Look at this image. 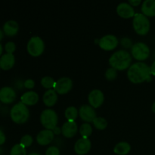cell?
<instances>
[{
  "label": "cell",
  "instance_id": "6da1fadb",
  "mask_svg": "<svg viewBox=\"0 0 155 155\" xmlns=\"http://www.w3.org/2000/svg\"><path fill=\"white\" fill-rule=\"evenodd\" d=\"M127 77L133 83H142L145 81H151V68L143 61L136 62L128 68Z\"/></svg>",
  "mask_w": 155,
  "mask_h": 155
},
{
  "label": "cell",
  "instance_id": "7a4b0ae2",
  "mask_svg": "<svg viewBox=\"0 0 155 155\" xmlns=\"http://www.w3.org/2000/svg\"><path fill=\"white\" fill-rule=\"evenodd\" d=\"M133 56L125 49H120L114 52L109 58V64L117 71H124L131 66Z\"/></svg>",
  "mask_w": 155,
  "mask_h": 155
},
{
  "label": "cell",
  "instance_id": "3957f363",
  "mask_svg": "<svg viewBox=\"0 0 155 155\" xmlns=\"http://www.w3.org/2000/svg\"><path fill=\"white\" fill-rule=\"evenodd\" d=\"M10 116L12 120L16 124H24L30 117V110L26 104L20 101L12 107Z\"/></svg>",
  "mask_w": 155,
  "mask_h": 155
},
{
  "label": "cell",
  "instance_id": "277c9868",
  "mask_svg": "<svg viewBox=\"0 0 155 155\" xmlns=\"http://www.w3.org/2000/svg\"><path fill=\"white\" fill-rule=\"evenodd\" d=\"M133 27L137 34L145 36L149 32L151 22L149 18L142 13H136L133 19Z\"/></svg>",
  "mask_w": 155,
  "mask_h": 155
},
{
  "label": "cell",
  "instance_id": "5b68a950",
  "mask_svg": "<svg viewBox=\"0 0 155 155\" xmlns=\"http://www.w3.org/2000/svg\"><path fill=\"white\" fill-rule=\"evenodd\" d=\"M40 122L46 130H54L58 122V114L53 109H45L40 114Z\"/></svg>",
  "mask_w": 155,
  "mask_h": 155
},
{
  "label": "cell",
  "instance_id": "8992f818",
  "mask_svg": "<svg viewBox=\"0 0 155 155\" xmlns=\"http://www.w3.org/2000/svg\"><path fill=\"white\" fill-rule=\"evenodd\" d=\"M27 49L29 54L33 57L40 56L45 50V42L39 36H32L27 42Z\"/></svg>",
  "mask_w": 155,
  "mask_h": 155
},
{
  "label": "cell",
  "instance_id": "52a82bcc",
  "mask_svg": "<svg viewBox=\"0 0 155 155\" xmlns=\"http://www.w3.org/2000/svg\"><path fill=\"white\" fill-rule=\"evenodd\" d=\"M150 48L146 43L142 42H138L133 44L131 48V54L136 60L139 61H143L146 60L150 55Z\"/></svg>",
  "mask_w": 155,
  "mask_h": 155
},
{
  "label": "cell",
  "instance_id": "ba28073f",
  "mask_svg": "<svg viewBox=\"0 0 155 155\" xmlns=\"http://www.w3.org/2000/svg\"><path fill=\"white\" fill-rule=\"evenodd\" d=\"M119 43V39L113 34H107L99 39L98 45L100 48L105 51H111L114 49Z\"/></svg>",
  "mask_w": 155,
  "mask_h": 155
},
{
  "label": "cell",
  "instance_id": "9c48e42d",
  "mask_svg": "<svg viewBox=\"0 0 155 155\" xmlns=\"http://www.w3.org/2000/svg\"><path fill=\"white\" fill-rule=\"evenodd\" d=\"M73 88V81L70 77H63L59 78L55 82L54 89L56 91L58 94L64 95L72 89Z\"/></svg>",
  "mask_w": 155,
  "mask_h": 155
},
{
  "label": "cell",
  "instance_id": "30bf717a",
  "mask_svg": "<svg viewBox=\"0 0 155 155\" xmlns=\"http://www.w3.org/2000/svg\"><path fill=\"white\" fill-rule=\"evenodd\" d=\"M79 116L85 123L93 122L97 117V114L95 108L89 104H83L79 109Z\"/></svg>",
  "mask_w": 155,
  "mask_h": 155
},
{
  "label": "cell",
  "instance_id": "8fae6325",
  "mask_svg": "<svg viewBox=\"0 0 155 155\" xmlns=\"http://www.w3.org/2000/svg\"><path fill=\"white\" fill-rule=\"evenodd\" d=\"M104 100V95L102 91L100 89H95L91 91L88 95V101L89 105L94 108H98L103 104Z\"/></svg>",
  "mask_w": 155,
  "mask_h": 155
},
{
  "label": "cell",
  "instance_id": "7c38bea8",
  "mask_svg": "<svg viewBox=\"0 0 155 155\" xmlns=\"http://www.w3.org/2000/svg\"><path fill=\"white\" fill-rule=\"evenodd\" d=\"M16 92L10 86H4L0 89V101L4 104H11L16 99Z\"/></svg>",
  "mask_w": 155,
  "mask_h": 155
},
{
  "label": "cell",
  "instance_id": "4fadbf2b",
  "mask_svg": "<svg viewBox=\"0 0 155 155\" xmlns=\"http://www.w3.org/2000/svg\"><path fill=\"white\" fill-rule=\"evenodd\" d=\"M92 148V142L89 139L80 138L74 145V151L79 155H85L89 152Z\"/></svg>",
  "mask_w": 155,
  "mask_h": 155
},
{
  "label": "cell",
  "instance_id": "5bb4252c",
  "mask_svg": "<svg viewBox=\"0 0 155 155\" xmlns=\"http://www.w3.org/2000/svg\"><path fill=\"white\" fill-rule=\"evenodd\" d=\"M117 12L118 15L123 18H133L136 15L133 6L129 2H121L117 6Z\"/></svg>",
  "mask_w": 155,
  "mask_h": 155
},
{
  "label": "cell",
  "instance_id": "9a60e30c",
  "mask_svg": "<svg viewBox=\"0 0 155 155\" xmlns=\"http://www.w3.org/2000/svg\"><path fill=\"white\" fill-rule=\"evenodd\" d=\"M54 139V134L52 130H42L36 136V142L40 145H49L53 142Z\"/></svg>",
  "mask_w": 155,
  "mask_h": 155
},
{
  "label": "cell",
  "instance_id": "2e32d148",
  "mask_svg": "<svg viewBox=\"0 0 155 155\" xmlns=\"http://www.w3.org/2000/svg\"><path fill=\"white\" fill-rule=\"evenodd\" d=\"M78 131V127L75 121H66L61 127V133L66 138H72Z\"/></svg>",
  "mask_w": 155,
  "mask_h": 155
},
{
  "label": "cell",
  "instance_id": "e0dca14e",
  "mask_svg": "<svg viewBox=\"0 0 155 155\" xmlns=\"http://www.w3.org/2000/svg\"><path fill=\"white\" fill-rule=\"evenodd\" d=\"M39 95L35 91H27L24 92L21 97V102L26 105H34L39 101Z\"/></svg>",
  "mask_w": 155,
  "mask_h": 155
},
{
  "label": "cell",
  "instance_id": "ac0fdd59",
  "mask_svg": "<svg viewBox=\"0 0 155 155\" xmlns=\"http://www.w3.org/2000/svg\"><path fill=\"white\" fill-rule=\"evenodd\" d=\"M42 101L47 107H52L58 101V93L54 89H47L43 94Z\"/></svg>",
  "mask_w": 155,
  "mask_h": 155
},
{
  "label": "cell",
  "instance_id": "d6986e66",
  "mask_svg": "<svg viewBox=\"0 0 155 155\" xmlns=\"http://www.w3.org/2000/svg\"><path fill=\"white\" fill-rule=\"evenodd\" d=\"M19 30V25L18 22L14 20L6 21L3 25V33L8 36H14L18 33Z\"/></svg>",
  "mask_w": 155,
  "mask_h": 155
},
{
  "label": "cell",
  "instance_id": "ffe728a7",
  "mask_svg": "<svg viewBox=\"0 0 155 155\" xmlns=\"http://www.w3.org/2000/svg\"><path fill=\"white\" fill-rule=\"evenodd\" d=\"M15 64V57L13 54L5 53L0 57V68L3 70H9L14 67Z\"/></svg>",
  "mask_w": 155,
  "mask_h": 155
},
{
  "label": "cell",
  "instance_id": "44dd1931",
  "mask_svg": "<svg viewBox=\"0 0 155 155\" xmlns=\"http://www.w3.org/2000/svg\"><path fill=\"white\" fill-rule=\"evenodd\" d=\"M141 11L147 17H155V0H145L142 2Z\"/></svg>",
  "mask_w": 155,
  "mask_h": 155
},
{
  "label": "cell",
  "instance_id": "7402d4cb",
  "mask_svg": "<svg viewBox=\"0 0 155 155\" xmlns=\"http://www.w3.org/2000/svg\"><path fill=\"white\" fill-rule=\"evenodd\" d=\"M131 151V145L127 142H118L114 148V152L118 155H127Z\"/></svg>",
  "mask_w": 155,
  "mask_h": 155
},
{
  "label": "cell",
  "instance_id": "603a6c76",
  "mask_svg": "<svg viewBox=\"0 0 155 155\" xmlns=\"http://www.w3.org/2000/svg\"><path fill=\"white\" fill-rule=\"evenodd\" d=\"M79 114V110L74 106H69L64 111L65 117L68 121H74L77 118Z\"/></svg>",
  "mask_w": 155,
  "mask_h": 155
},
{
  "label": "cell",
  "instance_id": "cb8c5ba5",
  "mask_svg": "<svg viewBox=\"0 0 155 155\" xmlns=\"http://www.w3.org/2000/svg\"><path fill=\"white\" fill-rule=\"evenodd\" d=\"M79 131H80V135L82 136V138L89 139V137L92 133V127L89 123H83L80 126Z\"/></svg>",
  "mask_w": 155,
  "mask_h": 155
},
{
  "label": "cell",
  "instance_id": "d4e9b609",
  "mask_svg": "<svg viewBox=\"0 0 155 155\" xmlns=\"http://www.w3.org/2000/svg\"><path fill=\"white\" fill-rule=\"evenodd\" d=\"M55 82L54 78L49 77V76H45L41 79V85L47 89H51L52 88H54Z\"/></svg>",
  "mask_w": 155,
  "mask_h": 155
},
{
  "label": "cell",
  "instance_id": "484cf974",
  "mask_svg": "<svg viewBox=\"0 0 155 155\" xmlns=\"http://www.w3.org/2000/svg\"><path fill=\"white\" fill-rule=\"evenodd\" d=\"M92 123L94 124V127L100 130H104L107 127V124H108L107 120L105 118L102 117H97Z\"/></svg>",
  "mask_w": 155,
  "mask_h": 155
},
{
  "label": "cell",
  "instance_id": "4316f807",
  "mask_svg": "<svg viewBox=\"0 0 155 155\" xmlns=\"http://www.w3.org/2000/svg\"><path fill=\"white\" fill-rule=\"evenodd\" d=\"M10 155H27V151L21 144H16L11 149Z\"/></svg>",
  "mask_w": 155,
  "mask_h": 155
},
{
  "label": "cell",
  "instance_id": "83f0119b",
  "mask_svg": "<svg viewBox=\"0 0 155 155\" xmlns=\"http://www.w3.org/2000/svg\"><path fill=\"white\" fill-rule=\"evenodd\" d=\"M33 142V139L30 135L26 134L24 136H22V138L21 139V142L20 144L22 145L24 148H28V147L31 146V145Z\"/></svg>",
  "mask_w": 155,
  "mask_h": 155
},
{
  "label": "cell",
  "instance_id": "f1b7e54d",
  "mask_svg": "<svg viewBox=\"0 0 155 155\" xmlns=\"http://www.w3.org/2000/svg\"><path fill=\"white\" fill-rule=\"evenodd\" d=\"M117 77V71L113 68H109L105 71V77L107 80H115Z\"/></svg>",
  "mask_w": 155,
  "mask_h": 155
},
{
  "label": "cell",
  "instance_id": "f546056e",
  "mask_svg": "<svg viewBox=\"0 0 155 155\" xmlns=\"http://www.w3.org/2000/svg\"><path fill=\"white\" fill-rule=\"evenodd\" d=\"M120 44L124 48H132L133 45V41L131 40V39L127 37V36H124V37L121 38Z\"/></svg>",
  "mask_w": 155,
  "mask_h": 155
},
{
  "label": "cell",
  "instance_id": "4dcf8cb0",
  "mask_svg": "<svg viewBox=\"0 0 155 155\" xmlns=\"http://www.w3.org/2000/svg\"><path fill=\"white\" fill-rule=\"evenodd\" d=\"M45 155H60V149L55 145H51L47 148Z\"/></svg>",
  "mask_w": 155,
  "mask_h": 155
},
{
  "label": "cell",
  "instance_id": "1f68e13d",
  "mask_svg": "<svg viewBox=\"0 0 155 155\" xmlns=\"http://www.w3.org/2000/svg\"><path fill=\"white\" fill-rule=\"evenodd\" d=\"M5 49L6 53H10V54H13L14 51L16 49V45L14 42H6L5 45Z\"/></svg>",
  "mask_w": 155,
  "mask_h": 155
},
{
  "label": "cell",
  "instance_id": "d6a6232c",
  "mask_svg": "<svg viewBox=\"0 0 155 155\" xmlns=\"http://www.w3.org/2000/svg\"><path fill=\"white\" fill-rule=\"evenodd\" d=\"M24 86L28 89H31L34 88L35 86V81L32 79H27L24 82Z\"/></svg>",
  "mask_w": 155,
  "mask_h": 155
},
{
  "label": "cell",
  "instance_id": "836d02e7",
  "mask_svg": "<svg viewBox=\"0 0 155 155\" xmlns=\"http://www.w3.org/2000/svg\"><path fill=\"white\" fill-rule=\"evenodd\" d=\"M5 140H6L5 135V133L0 130V145H3V144L5 142Z\"/></svg>",
  "mask_w": 155,
  "mask_h": 155
},
{
  "label": "cell",
  "instance_id": "e575fe53",
  "mask_svg": "<svg viewBox=\"0 0 155 155\" xmlns=\"http://www.w3.org/2000/svg\"><path fill=\"white\" fill-rule=\"evenodd\" d=\"M129 3L132 6H138L142 3V1L141 0H130L129 1Z\"/></svg>",
  "mask_w": 155,
  "mask_h": 155
},
{
  "label": "cell",
  "instance_id": "d590c367",
  "mask_svg": "<svg viewBox=\"0 0 155 155\" xmlns=\"http://www.w3.org/2000/svg\"><path fill=\"white\" fill-rule=\"evenodd\" d=\"M52 131L54 135H59L60 133H61V127H59L57 126L54 130H52Z\"/></svg>",
  "mask_w": 155,
  "mask_h": 155
},
{
  "label": "cell",
  "instance_id": "8d00e7d4",
  "mask_svg": "<svg viewBox=\"0 0 155 155\" xmlns=\"http://www.w3.org/2000/svg\"><path fill=\"white\" fill-rule=\"evenodd\" d=\"M151 68V75L155 76V61L152 63V64L151 65L150 67Z\"/></svg>",
  "mask_w": 155,
  "mask_h": 155
},
{
  "label": "cell",
  "instance_id": "74e56055",
  "mask_svg": "<svg viewBox=\"0 0 155 155\" xmlns=\"http://www.w3.org/2000/svg\"><path fill=\"white\" fill-rule=\"evenodd\" d=\"M3 37H4V33H3V30H2L1 29H0V42H1L2 39H3Z\"/></svg>",
  "mask_w": 155,
  "mask_h": 155
},
{
  "label": "cell",
  "instance_id": "f35d334b",
  "mask_svg": "<svg viewBox=\"0 0 155 155\" xmlns=\"http://www.w3.org/2000/svg\"><path fill=\"white\" fill-rule=\"evenodd\" d=\"M2 51H3V47H2V45L1 43H0V56L2 55Z\"/></svg>",
  "mask_w": 155,
  "mask_h": 155
},
{
  "label": "cell",
  "instance_id": "ab89813d",
  "mask_svg": "<svg viewBox=\"0 0 155 155\" xmlns=\"http://www.w3.org/2000/svg\"><path fill=\"white\" fill-rule=\"evenodd\" d=\"M151 110H152V111L155 114V101L153 103L152 105H151Z\"/></svg>",
  "mask_w": 155,
  "mask_h": 155
},
{
  "label": "cell",
  "instance_id": "60d3db41",
  "mask_svg": "<svg viewBox=\"0 0 155 155\" xmlns=\"http://www.w3.org/2000/svg\"><path fill=\"white\" fill-rule=\"evenodd\" d=\"M28 155H41L39 153H37V152H31Z\"/></svg>",
  "mask_w": 155,
  "mask_h": 155
},
{
  "label": "cell",
  "instance_id": "b9f144b4",
  "mask_svg": "<svg viewBox=\"0 0 155 155\" xmlns=\"http://www.w3.org/2000/svg\"><path fill=\"white\" fill-rule=\"evenodd\" d=\"M2 149L1 148H0V154H2Z\"/></svg>",
  "mask_w": 155,
  "mask_h": 155
}]
</instances>
